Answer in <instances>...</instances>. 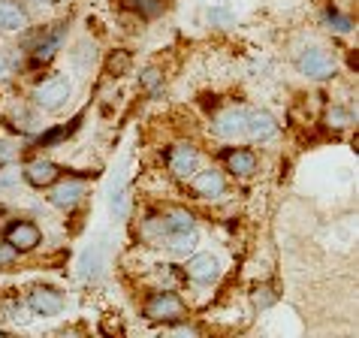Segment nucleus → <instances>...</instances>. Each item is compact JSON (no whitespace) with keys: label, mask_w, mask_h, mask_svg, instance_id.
<instances>
[{"label":"nucleus","mask_w":359,"mask_h":338,"mask_svg":"<svg viewBox=\"0 0 359 338\" xmlns=\"http://www.w3.org/2000/svg\"><path fill=\"white\" fill-rule=\"evenodd\" d=\"M73 100V79L64 76V73H55V76H46L31 88V103L39 109L43 115H57L64 112Z\"/></svg>","instance_id":"f257e3e1"},{"label":"nucleus","mask_w":359,"mask_h":338,"mask_svg":"<svg viewBox=\"0 0 359 338\" xmlns=\"http://www.w3.org/2000/svg\"><path fill=\"white\" fill-rule=\"evenodd\" d=\"M182 275L184 281H191L196 287H212L221 278V260L212 251H194L191 257H184Z\"/></svg>","instance_id":"20e7f679"},{"label":"nucleus","mask_w":359,"mask_h":338,"mask_svg":"<svg viewBox=\"0 0 359 338\" xmlns=\"http://www.w3.org/2000/svg\"><path fill=\"white\" fill-rule=\"evenodd\" d=\"M142 317H145V320H151V323L172 326V323H178V320H184V317H187V305H184L182 296L172 290V287H163V290H154L145 299Z\"/></svg>","instance_id":"f03ea898"},{"label":"nucleus","mask_w":359,"mask_h":338,"mask_svg":"<svg viewBox=\"0 0 359 338\" xmlns=\"http://www.w3.org/2000/svg\"><path fill=\"white\" fill-rule=\"evenodd\" d=\"M296 69L311 82H326L338 73V58L335 52H329L323 46H305L296 55Z\"/></svg>","instance_id":"7ed1b4c3"},{"label":"nucleus","mask_w":359,"mask_h":338,"mask_svg":"<svg viewBox=\"0 0 359 338\" xmlns=\"http://www.w3.org/2000/svg\"><path fill=\"white\" fill-rule=\"evenodd\" d=\"M320 22H323V27H326L329 34H338V36L353 34V18L344 15V13H338V9H326Z\"/></svg>","instance_id":"5701e85b"},{"label":"nucleus","mask_w":359,"mask_h":338,"mask_svg":"<svg viewBox=\"0 0 359 338\" xmlns=\"http://www.w3.org/2000/svg\"><path fill=\"white\" fill-rule=\"evenodd\" d=\"M124 6L142 22H154L166 13V0H124Z\"/></svg>","instance_id":"6ab92c4d"},{"label":"nucleus","mask_w":359,"mask_h":338,"mask_svg":"<svg viewBox=\"0 0 359 338\" xmlns=\"http://www.w3.org/2000/svg\"><path fill=\"white\" fill-rule=\"evenodd\" d=\"M272 302H275V293H272V287H263V290H257V293H254V305L260 308V311H263V308H269Z\"/></svg>","instance_id":"c756f323"},{"label":"nucleus","mask_w":359,"mask_h":338,"mask_svg":"<svg viewBox=\"0 0 359 338\" xmlns=\"http://www.w3.org/2000/svg\"><path fill=\"white\" fill-rule=\"evenodd\" d=\"M4 332H6V330H4V326H0V335H4Z\"/></svg>","instance_id":"7c9ffc66"},{"label":"nucleus","mask_w":359,"mask_h":338,"mask_svg":"<svg viewBox=\"0 0 359 338\" xmlns=\"http://www.w3.org/2000/svg\"><path fill=\"white\" fill-rule=\"evenodd\" d=\"M22 6L31 15H43V13H48V9L55 6V0H22Z\"/></svg>","instance_id":"c85d7f7f"},{"label":"nucleus","mask_w":359,"mask_h":338,"mask_svg":"<svg viewBox=\"0 0 359 338\" xmlns=\"http://www.w3.org/2000/svg\"><path fill=\"white\" fill-rule=\"evenodd\" d=\"M48 191V203H52L55 208H61V212H73V208L85 200V182H79V178H67V182H57L52 187H46Z\"/></svg>","instance_id":"f8f14e48"},{"label":"nucleus","mask_w":359,"mask_h":338,"mask_svg":"<svg viewBox=\"0 0 359 338\" xmlns=\"http://www.w3.org/2000/svg\"><path fill=\"white\" fill-rule=\"evenodd\" d=\"M127 212H130V187H127V178L121 175L118 184L112 187V196H109V215H112V221H124Z\"/></svg>","instance_id":"a211bd4d"},{"label":"nucleus","mask_w":359,"mask_h":338,"mask_svg":"<svg viewBox=\"0 0 359 338\" xmlns=\"http://www.w3.org/2000/svg\"><path fill=\"white\" fill-rule=\"evenodd\" d=\"M103 266H106V248L100 242L88 245L82 257H79V278H82V281H97V278L103 275Z\"/></svg>","instance_id":"dca6fc26"},{"label":"nucleus","mask_w":359,"mask_h":338,"mask_svg":"<svg viewBox=\"0 0 359 338\" xmlns=\"http://www.w3.org/2000/svg\"><path fill=\"white\" fill-rule=\"evenodd\" d=\"M323 121H326V127L329 130H347V127H353V121H356V115H353V109H347V106H341V103H332L323 112Z\"/></svg>","instance_id":"aec40b11"},{"label":"nucleus","mask_w":359,"mask_h":338,"mask_svg":"<svg viewBox=\"0 0 359 338\" xmlns=\"http://www.w3.org/2000/svg\"><path fill=\"white\" fill-rule=\"evenodd\" d=\"M94 61H97V46L88 43V39L79 43L76 48H69V64H73L76 73H88L94 67Z\"/></svg>","instance_id":"4be33fe9"},{"label":"nucleus","mask_w":359,"mask_h":338,"mask_svg":"<svg viewBox=\"0 0 359 338\" xmlns=\"http://www.w3.org/2000/svg\"><path fill=\"white\" fill-rule=\"evenodd\" d=\"M281 130L278 118L269 112V109H248V121H245V139L254 145H266L272 142Z\"/></svg>","instance_id":"9d476101"},{"label":"nucleus","mask_w":359,"mask_h":338,"mask_svg":"<svg viewBox=\"0 0 359 338\" xmlns=\"http://www.w3.org/2000/svg\"><path fill=\"white\" fill-rule=\"evenodd\" d=\"M196 242H199L196 230H191V233H175V236H163L161 238V245L166 248V254L169 257H182V260L196 251Z\"/></svg>","instance_id":"f3484780"},{"label":"nucleus","mask_w":359,"mask_h":338,"mask_svg":"<svg viewBox=\"0 0 359 338\" xmlns=\"http://www.w3.org/2000/svg\"><path fill=\"white\" fill-rule=\"evenodd\" d=\"M18 184V169L13 163H4L0 166V191H13Z\"/></svg>","instance_id":"bb28decb"},{"label":"nucleus","mask_w":359,"mask_h":338,"mask_svg":"<svg viewBox=\"0 0 359 338\" xmlns=\"http://www.w3.org/2000/svg\"><path fill=\"white\" fill-rule=\"evenodd\" d=\"M139 88L148 94V97H163L166 91V82H163V69L161 67H145L142 73H139Z\"/></svg>","instance_id":"412c9836"},{"label":"nucleus","mask_w":359,"mask_h":338,"mask_svg":"<svg viewBox=\"0 0 359 338\" xmlns=\"http://www.w3.org/2000/svg\"><path fill=\"white\" fill-rule=\"evenodd\" d=\"M22 178L31 187H36V191H46V187H52L57 178H61V166L55 161H48V157H34V161L25 163Z\"/></svg>","instance_id":"ddd939ff"},{"label":"nucleus","mask_w":359,"mask_h":338,"mask_svg":"<svg viewBox=\"0 0 359 338\" xmlns=\"http://www.w3.org/2000/svg\"><path fill=\"white\" fill-rule=\"evenodd\" d=\"M43 112L34 106V103H15L13 112H9V121H13V127L22 136H36L39 127H43V118H39Z\"/></svg>","instance_id":"2eb2a0df"},{"label":"nucleus","mask_w":359,"mask_h":338,"mask_svg":"<svg viewBox=\"0 0 359 338\" xmlns=\"http://www.w3.org/2000/svg\"><path fill=\"white\" fill-rule=\"evenodd\" d=\"M130 64H133L130 52H124V48H115V52L106 58V73L112 76V79H118V76L130 73Z\"/></svg>","instance_id":"393cba45"},{"label":"nucleus","mask_w":359,"mask_h":338,"mask_svg":"<svg viewBox=\"0 0 359 338\" xmlns=\"http://www.w3.org/2000/svg\"><path fill=\"white\" fill-rule=\"evenodd\" d=\"M25 308L36 317H57V314H64V308H67V296L57 290V287H34V290L25 296Z\"/></svg>","instance_id":"1a4fd4ad"},{"label":"nucleus","mask_w":359,"mask_h":338,"mask_svg":"<svg viewBox=\"0 0 359 338\" xmlns=\"http://www.w3.org/2000/svg\"><path fill=\"white\" fill-rule=\"evenodd\" d=\"M245 121H248V109L245 106H226L224 112H217L208 124V133L221 142H238L245 139Z\"/></svg>","instance_id":"0eeeda50"},{"label":"nucleus","mask_w":359,"mask_h":338,"mask_svg":"<svg viewBox=\"0 0 359 338\" xmlns=\"http://www.w3.org/2000/svg\"><path fill=\"white\" fill-rule=\"evenodd\" d=\"M187 182H191V194L196 196V200L217 203V200L226 196V173L217 169V166H199Z\"/></svg>","instance_id":"39448f33"},{"label":"nucleus","mask_w":359,"mask_h":338,"mask_svg":"<svg viewBox=\"0 0 359 338\" xmlns=\"http://www.w3.org/2000/svg\"><path fill=\"white\" fill-rule=\"evenodd\" d=\"M4 238L15 248V254L22 257V254H31L43 245V230H39L34 221H27V217H15L13 224H6Z\"/></svg>","instance_id":"6e6552de"},{"label":"nucleus","mask_w":359,"mask_h":338,"mask_svg":"<svg viewBox=\"0 0 359 338\" xmlns=\"http://www.w3.org/2000/svg\"><path fill=\"white\" fill-rule=\"evenodd\" d=\"M224 169L226 175L233 178H251L260 173V157H257L254 148H245V145H229L224 148Z\"/></svg>","instance_id":"9b49d317"},{"label":"nucleus","mask_w":359,"mask_h":338,"mask_svg":"<svg viewBox=\"0 0 359 338\" xmlns=\"http://www.w3.org/2000/svg\"><path fill=\"white\" fill-rule=\"evenodd\" d=\"M18 260V254H15V248L6 242V238H0V269H6V266H13Z\"/></svg>","instance_id":"cd10ccee"},{"label":"nucleus","mask_w":359,"mask_h":338,"mask_svg":"<svg viewBox=\"0 0 359 338\" xmlns=\"http://www.w3.org/2000/svg\"><path fill=\"white\" fill-rule=\"evenodd\" d=\"M22 69V52L18 48H0V82H9Z\"/></svg>","instance_id":"b1692460"},{"label":"nucleus","mask_w":359,"mask_h":338,"mask_svg":"<svg viewBox=\"0 0 359 338\" xmlns=\"http://www.w3.org/2000/svg\"><path fill=\"white\" fill-rule=\"evenodd\" d=\"M31 27V13L22 0H0V34H25Z\"/></svg>","instance_id":"4468645a"},{"label":"nucleus","mask_w":359,"mask_h":338,"mask_svg":"<svg viewBox=\"0 0 359 338\" xmlns=\"http://www.w3.org/2000/svg\"><path fill=\"white\" fill-rule=\"evenodd\" d=\"M205 22L212 27H229V25H236V13L226 9V6H212L205 13Z\"/></svg>","instance_id":"a878e982"},{"label":"nucleus","mask_w":359,"mask_h":338,"mask_svg":"<svg viewBox=\"0 0 359 338\" xmlns=\"http://www.w3.org/2000/svg\"><path fill=\"white\" fill-rule=\"evenodd\" d=\"M199 166H203V154H199V148L194 142H187V139H182V142H172L166 148V169H169V175L187 182V178H191Z\"/></svg>","instance_id":"423d86ee"}]
</instances>
